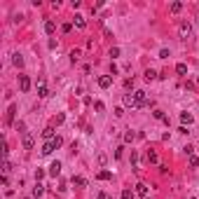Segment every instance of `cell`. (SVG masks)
Listing matches in <instances>:
<instances>
[{"label": "cell", "instance_id": "2e32d148", "mask_svg": "<svg viewBox=\"0 0 199 199\" xmlns=\"http://www.w3.org/2000/svg\"><path fill=\"white\" fill-rule=\"evenodd\" d=\"M192 120L194 117L190 115V113H180V122H183V124H192Z\"/></svg>", "mask_w": 199, "mask_h": 199}, {"label": "cell", "instance_id": "30bf717a", "mask_svg": "<svg viewBox=\"0 0 199 199\" xmlns=\"http://www.w3.org/2000/svg\"><path fill=\"white\" fill-rule=\"evenodd\" d=\"M42 194H45V185L35 183V188H33V197H42Z\"/></svg>", "mask_w": 199, "mask_h": 199}, {"label": "cell", "instance_id": "836d02e7", "mask_svg": "<svg viewBox=\"0 0 199 199\" xmlns=\"http://www.w3.org/2000/svg\"><path fill=\"white\" fill-rule=\"evenodd\" d=\"M16 129H19V134H26V131H24V129H26V124H24V122H19V124H16Z\"/></svg>", "mask_w": 199, "mask_h": 199}, {"label": "cell", "instance_id": "d6986e66", "mask_svg": "<svg viewBox=\"0 0 199 199\" xmlns=\"http://www.w3.org/2000/svg\"><path fill=\"white\" fill-rule=\"evenodd\" d=\"M176 73L178 75H188V66H185V63H178V66H176Z\"/></svg>", "mask_w": 199, "mask_h": 199}, {"label": "cell", "instance_id": "ac0fdd59", "mask_svg": "<svg viewBox=\"0 0 199 199\" xmlns=\"http://www.w3.org/2000/svg\"><path fill=\"white\" fill-rule=\"evenodd\" d=\"M47 94H49V91H47V87H45V84L40 82V87H38V96H40V99H45Z\"/></svg>", "mask_w": 199, "mask_h": 199}, {"label": "cell", "instance_id": "9c48e42d", "mask_svg": "<svg viewBox=\"0 0 199 199\" xmlns=\"http://www.w3.org/2000/svg\"><path fill=\"white\" fill-rule=\"evenodd\" d=\"M73 24H75V26H77V28H84V26H87V21H84V16H82V14H75Z\"/></svg>", "mask_w": 199, "mask_h": 199}, {"label": "cell", "instance_id": "7c38bea8", "mask_svg": "<svg viewBox=\"0 0 199 199\" xmlns=\"http://www.w3.org/2000/svg\"><path fill=\"white\" fill-rule=\"evenodd\" d=\"M73 185H77V188H84V185H87V178H82V176H73Z\"/></svg>", "mask_w": 199, "mask_h": 199}, {"label": "cell", "instance_id": "603a6c76", "mask_svg": "<svg viewBox=\"0 0 199 199\" xmlns=\"http://www.w3.org/2000/svg\"><path fill=\"white\" fill-rule=\"evenodd\" d=\"M80 56H82V52H80V49H73V52H70V61H73V63L77 61Z\"/></svg>", "mask_w": 199, "mask_h": 199}, {"label": "cell", "instance_id": "83f0119b", "mask_svg": "<svg viewBox=\"0 0 199 199\" xmlns=\"http://www.w3.org/2000/svg\"><path fill=\"white\" fill-rule=\"evenodd\" d=\"M155 117H157V120H164V122H169V120H166V115H164L162 110H155Z\"/></svg>", "mask_w": 199, "mask_h": 199}, {"label": "cell", "instance_id": "4fadbf2b", "mask_svg": "<svg viewBox=\"0 0 199 199\" xmlns=\"http://www.w3.org/2000/svg\"><path fill=\"white\" fill-rule=\"evenodd\" d=\"M42 138H45V141H52V138H54V129H52V126H47V129L42 131Z\"/></svg>", "mask_w": 199, "mask_h": 199}, {"label": "cell", "instance_id": "277c9868", "mask_svg": "<svg viewBox=\"0 0 199 199\" xmlns=\"http://www.w3.org/2000/svg\"><path fill=\"white\" fill-rule=\"evenodd\" d=\"M110 84H113V77H110V75H101L99 77V87L101 89H108Z\"/></svg>", "mask_w": 199, "mask_h": 199}, {"label": "cell", "instance_id": "4316f807", "mask_svg": "<svg viewBox=\"0 0 199 199\" xmlns=\"http://www.w3.org/2000/svg\"><path fill=\"white\" fill-rule=\"evenodd\" d=\"M190 166H199V157L197 155H190Z\"/></svg>", "mask_w": 199, "mask_h": 199}, {"label": "cell", "instance_id": "f546056e", "mask_svg": "<svg viewBox=\"0 0 199 199\" xmlns=\"http://www.w3.org/2000/svg\"><path fill=\"white\" fill-rule=\"evenodd\" d=\"M148 159L155 164V162H157V152H152V150H150V152H148Z\"/></svg>", "mask_w": 199, "mask_h": 199}, {"label": "cell", "instance_id": "6da1fadb", "mask_svg": "<svg viewBox=\"0 0 199 199\" xmlns=\"http://www.w3.org/2000/svg\"><path fill=\"white\" fill-rule=\"evenodd\" d=\"M134 96H136V103H138V108H143V105H148L150 101L145 99V91H141V89H136L134 91Z\"/></svg>", "mask_w": 199, "mask_h": 199}, {"label": "cell", "instance_id": "cb8c5ba5", "mask_svg": "<svg viewBox=\"0 0 199 199\" xmlns=\"http://www.w3.org/2000/svg\"><path fill=\"white\" fill-rule=\"evenodd\" d=\"M122 199H136V192H131V190H124V192H122Z\"/></svg>", "mask_w": 199, "mask_h": 199}, {"label": "cell", "instance_id": "7a4b0ae2", "mask_svg": "<svg viewBox=\"0 0 199 199\" xmlns=\"http://www.w3.org/2000/svg\"><path fill=\"white\" fill-rule=\"evenodd\" d=\"M178 33H180V38H190V33H192V26H190L188 21H183L178 26Z\"/></svg>", "mask_w": 199, "mask_h": 199}, {"label": "cell", "instance_id": "ffe728a7", "mask_svg": "<svg viewBox=\"0 0 199 199\" xmlns=\"http://www.w3.org/2000/svg\"><path fill=\"white\" fill-rule=\"evenodd\" d=\"M14 113H16V108H14V105H10V110H7V122H10V124L14 122Z\"/></svg>", "mask_w": 199, "mask_h": 199}, {"label": "cell", "instance_id": "8d00e7d4", "mask_svg": "<svg viewBox=\"0 0 199 199\" xmlns=\"http://www.w3.org/2000/svg\"><path fill=\"white\" fill-rule=\"evenodd\" d=\"M99 199H110V197H108V194H99Z\"/></svg>", "mask_w": 199, "mask_h": 199}, {"label": "cell", "instance_id": "3957f363", "mask_svg": "<svg viewBox=\"0 0 199 199\" xmlns=\"http://www.w3.org/2000/svg\"><path fill=\"white\" fill-rule=\"evenodd\" d=\"M19 87H21V91H28L31 89V77L28 75H19Z\"/></svg>", "mask_w": 199, "mask_h": 199}, {"label": "cell", "instance_id": "f1b7e54d", "mask_svg": "<svg viewBox=\"0 0 199 199\" xmlns=\"http://www.w3.org/2000/svg\"><path fill=\"white\" fill-rule=\"evenodd\" d=\"M42 178H45V171H42V169H38V171H35V180H38V183H40Z\"/></svg>", "mask_w": 199, "mask_h": 199}, {"label": "cell", "instance_id": "8992f818", "mask_svg": "<svg viewBox=\"0 0 199 199\" xmlns=\"http://www.w3.org/2000/svg\"><path fill=\"white\" fill-rule=\"evenodd\" d=\"M54 150H56V148H54V143H52V141H47V143H45V145H42V150H40V152H42V155H45V157H47V155H52Z\"/></svg>", "mask_w": 199, "mask_h": 199}, {"label": "cell", "instance_id": "5b68a950", "mask_svg": "<svg viewBox=\"0 0 199 199\" xmlns=\"http://www.w3.org/2000/svg\"><path fill=\"white\" fill-rule=\"evenodd\" d=\"M124 105H129V108H138L136 96H134V94H124Z\"/></svg>", "mask_w": 199, "mask_h": 199}, {"label": "cell", "instance_id": "8fae6325", "mask_svg": "<svg viewBox=\"0 0 199 199\" xmlns=\"http://www.w3.org/2000/svg\"><path fill=\"white\" fill-rule=\"evenodd\" d=\"M24 150H33V136H24Z\"/></svg>", "mask_w": 199, "mask_h": 199}, {"label": "cell", "instance_id": "d4e9b609", "mask_svg": "<svg viewBox=\"0 0 199 199\" xmlns=\"http://www.w3.org/2000/svg\"><path fill=\"white\" fill-rule=\"evenodd\" d=\"M52 143H54V148H61V145H63V138H61V136H54Z\"/></svg>", "mask_w": 199, "mask_h": 199}, {"label": "cell", "instance_id": "ba28073f", "mask_svg": "<svg viewBox=\"0 0 199 199\" xmlns=\"http://www.w3.org/2000/svg\"><path fill=\"white\" fill-rule=\"evenodd\" d=\"M136 194H138V197H148V185L145 183H138L136 185Z\"/></svg>", "mask_w": 199, "mask_h": 199}, {"label": "cell", "instance_id": "5bb4252c", "mask_svg": "<svg viewBox=\"0 0 199 199\" xmlns=\"http://www.w3.org/2000/svg\"><path fill=\"white\" fill-rule=\"evenodd\" d=\"M54 31H56V24H54V21H47V24H45V33H47V35H52Z\"/></svg>", "mask_w": 199, "mask_h": 199}, {"label": "cell", "instance_id": "484cf974", "mask_svg": "<svg viewBox=\"0 0 199 199\" xmlns=\"http://www.w3.org/2000/svg\"><path fill=\"white\" fill-rule=\"evenodd\" d=\"M134 138H136V134H134V131H126V134H124V141H126V143H131Z\"/></svg>", "mask_w": 199, "mask_h": 199}, {"label": "cell", "instance_id": "e575fe53", "mask_svg": "<svg viewBox=\"0 0 199 199\" xmlns=\"http://www.w3.org/2000/svg\"><path fill=\"white\" fill-rule=\"evenodd\" d=\"M70 28H73L70 24H63V26H61V31H63V33H70Z\"/></svg>", "mask_w": 199, "mask_h": 199}, {"label": "cell", "instance_id": "1f68e13d", "mask_svg": "<svg viewBox=\"0 0 199 199\" xmlns=\"http://www.w3.org/2000/svg\"><path fill=\"white\" fill-rule=\"evenodd\" d=\"M94 108H96V110H99V113H103V110H105V105H103V103H101V101H96V103H94Z\"/></svg>", "mask_w": 199, "mask_h": 199}, {"label": "cell", "instance_id": "4dcf8cb0", "mask_svg": "<svg viewBox=\"0 0 199 199\" xmlns=\"http://www.w3.org/2000/svg\"><path fill=\"white\" fill-rule=\"evenodd\" d=\"M110 56H113V59L120 56V47H113V49H110Z\"/></svg>", "mask_w": 199, "mask_h": 199}, {"label": "cell", "instance_id": "7402d4cb", "mask_svg": "<svg viewBox=\"0 0 199 199\" xmlns=\"http://www.w3.org/2000/svg\"><path fill=\"white\" fill-rule=\"evenodd\" d=\"M180 10H183V2H171V12L173 14H178Z\"/></svg>", "mask_w": 199, "mask_h": 199}, {"label": "cell", "instance_id": "74e56055", "mask_svg": "<svg viewBox=\"0 0 199 199\" xmlns=\"http://www.w3.org/2000/svg\"><path fill=\"white\" fill-rule=\"evenodd\" d=\"M197 24H199V16H197Z\"/></svg>", "mask_w": 199, "mask_h": 199}, {"label": "cell", "instance_id": "52a82bcc", "mask_svg": "<svg viewBox=\"0 0 199 199\" xmlns=\"http://www.w3.org/2000/svg\"><path fill=\"white\" fill-rule=\"evenodd\" d=\"M59 173H61V162H52V166H49V176L56 178Z\"/></svg>", "mask_w": 199, "mask_h": 199}, {"label": "cell", "instance_id": "9a60e30c", "mask_svg": "<svg viewBox=\"0 0 199 199\" xmlns=\"http://www.w3.org/2000/svg\"><path fill=\"white\" fill-rule=\"evenodd\" d=\"M12 63H14L16 68H21V66H24V56H21V54H14V56H12Z\"/></svg>", "mask_w": 199, "mask_h": 199}, {"label": "cell", "instance_id": "d6a6232c", "mask_svg": "<svg viewBox=\"0 0 199 199\" xmlns=\"http://www.w3.org/2000/svg\"><path fill=\"white\" fill-rule=\"evenodd\" d=\"M2 171H5V176H7V173L12 171V164H10V162H5V166H2Z\"/></svg>", "mask_w": 199, "mask_h": 199}, {"label": "cell", "instance_id": "e0dca14e", "mask_svg": "<svg viewBox=\"0 0 199 199\" xmlns=\"http://www.w3.org/2000/svg\"><path fill=\"white\" fill-rule=\"evenodd\" d=\"M96 178H99V180H110V178H113V173H110V171H99Z\"/></svg>", "mask_w": 199, "mask_h": 199}, {"label": "cell", "instance_id": "44dd1931", "mask_svg": "<svg viewBox=\"0 0 199 199\" xmlns=\"http://www.w3.org/2000/svg\"><path fill=\"white\" fill-rule=\"evenodd\" d=\"M155 77H157V73H155L152 68H148V70H145V80H148V82H152Z\"/></svg>", "mask_w": 199, "mask_h": 199}, {"label": "cell", "instance_id": "d590c367", "mask_svg": "<svg viewBox=\"0 0 199 199\" xmlns=\"http://www.w3.org/2000/svg\"><path fill=\"white\" fill-rule=\"evenodd\" d=\"M159 59H169V49H162V52H159Z\"/></svg>", "mask_w": 199, "mask_h": 199}]
</instances>
